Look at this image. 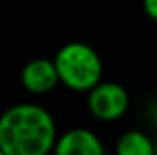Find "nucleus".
I'll return each instance as SVG.
<instances>
[{
    "instance_id": "7ed1b4c3",
    "label": "nucleus",
    "mask_w": 157,
    "mask_h": 155,
    "mask_svg": "<svg viewBox=\"0 0 157 155\" xmlns=\"http://www.w3.org/2000/svg\"><path fill=\"white\" fill-rule=\"evenodd\" d=\"M132 99L128 89L113 80H101L86 93L88 113L99 122L112 124L128 113Z\"/></svg>"
},
{
    "instance_id": "9d476101",
    "label": "nucleus",
    "mask_w": 157,
    "mask_h": 155,
    "mask_svg": "<svg viewBox=\"0 0 157 155\" xmlns=\"http://www.w3.org/2000/svg\"><path fill=\"white\" fill-rule=\"evenodd\" d=\"M102 155H113V153H110V152H104V153H102Z\"/></svg>"
},
{
    "instance_id": "6e6552de",
    "label": "nucleus",
    "mask_w": 157,
    "mask_h": 155,
    "mask_svg": "<svg viewBox=\"0 0 157 155\" xmlns=\"http://www.w3.org/2000/svg\"><path fill=\"white\" fill-rule=\"evenodd\" d=\"M152 122H154V128L157 131V104L154 106V112H152Z\"/></svg>"
},
{
    "instance_id": "9b49d317",
    "label": "nucleus",
    "mask_w": 157,
    "mask_h": 155,
    "mask_svg": "<svg viewBox=\"0 0 157 155\" xmlns=\"http://www.w3.org/2000/svg\"><path fill=\"white\" fill-rule=\"evenodd\" d=\"M0 155H6V153H4V150H2V148H0Z\"/></svg>"
},
{
    "instance_id": "39448f33",
    "label": "nucleus",
    "mask_w": 157,
    "mask_h": 155,
    "mask_svg": "<svg viewBox=\"0 0 157 155\" xmlns=\"http://www.w3.org/2000/svg\"><path fill=\"white\" fill-rule=\"evenodd\" d=\"M20 82L28 93H33V95L51 93L60 84L53 59H33V60H29L20 71Z\"/></svg>"
},
{
    "instance_id": "f257e3e1",
    "label": "nucleus",
    "mask_w": 157,
    "mask_h": 155,
    "mask_svg": "<svg viewBox=\"0 0 157 155\" xmlns=\"http://www.w3.org/2000/svg\"><path fill=\"white\" fill-rule=\"evenodd\" d=\"M59 128L49 110L18 102L0 115V148L6 155H51Z\"/></svg>"
},
{
    "instance_id": "f03ea898",
    "label": "nucleus",
    "mask_w": 157,
    "mask_h": 155,
    "mask_svg": "<svg viewBox=\"0 0 157 155\" xmlns=\"http://www.w3.org/2000/svg\"><path fill=\"white\" fill-rule=\"evenodd\" d=\"M59 82L75 93H88L104 75L101 55L86 42H68L53 57Z\"/></svg>"
},
{
    "instance_id": "423d86ee",
    "label": "nucleus",
    "mask_w": 157,
    "mask_h": 155,
    "mask_svg": "<svg viewBox=\"0 0 157 155\" xmlns=\"http://www.w3.org/2000/svg\"><path fill=\"white\" fill-rule=\"evenodd\" d=\"M113 155H154V139L139 128L124 130L113 144Z\"/></svg>"
},
{
    "instance_id": "1a4fd4ad",
    "label": "nucleus",
    "mask_w": 157,
    "mask_h": 155,
    "mask_svg": "<svg viewBox=\"0 0 157 155\" xmlns=\"http://www.w3.org/2000/svg\"><path fill=\"white\" fill-rule=\"evenodd\" d=\"M154 155H157V139H154Z\"/></svg>"
},
{
    "instance_id": "0eeeda50",
    "label": "nucleus",
    "mask_w": 157,
    "mask_h": 155,
    "mask_svg": "<svg viewBox=\"0 0 157 155\" xmlns=\"http://www.w3.org/2000/svg\"><path fill=\"white\" fill-rule=\"evenodd\" d=\"M143 7H144V13L148 15V18L157 22V0H143Z\"/></svg>"
},
{
    "instance_id": "20e7f679",
    "label": "nucleus",
    "mask_w": 157,
    "mask_h": 155,
    "mask_svg": "<svg viewBox=\"0 0 157 155\" xmlns=\"http://www.w3.org/2000/svg\"><path fill=\"white\" fill-rule=\"evenodd\" d=\"M104 141L97 131L86 126H75L57 135L51 155H102Z\"/></svg>"
}]
</instances>
